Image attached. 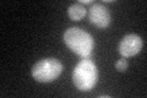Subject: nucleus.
<instances>
[{"label":"nucleus","instance_id":"nucleus-1","mask_svg":"<svg viewBox=\"0 0 147 98\" xmlns=\"http://www.w3.org/2000/svg\"><path fill=\"white\" fill-rule=\"evenodd\" d=\"M64 42L69 49L76 53L77 55H80L82 59L90 58L92 52H93L94 42L92 36L79 27L67 28L64 33Z\"/></svg>","mask_w":147,"mask_h":98},{"label":"nucleus","instance_id":"nucleus-2","mask_svg":"<svg viewBox=\"0 0 147 98\" xmlns=\"http://www.w3.org/2000/svg\"><path fill=\"white\" fill-rule=\"evenodd\" d=\"M98 80V71L96 64L88 58H84L76 65L72 72V82L80 91H91Z\"/></svg>","mask_w":147,"mask_h":98},{"label":"nucleus","instance_id":"nucleus-3","mask_svg":"<svg viewBox=\"0 0 147 98\" xmlns=\"http://www.w3.org/2000/svg\"><path fill=\"white\" fill-rule=\"evenodd\" d=\"M63 72V64L55 58H45L32 68V76L38 82H52Z\"/></svg>","mask_w":147,"mask_h":98},{"label":"nucleus","instance_id":"nucleus-4","mask_svg":"<svg viewBox=\"0 0 147 98\" xmlns=\"http://www.w3.org/2000/svg\"><path fill=\"white\" fill-rule=\"evenodd\" d=\"M88 18L98 28H107L110 23V12L103 4H92L88 9Z\"/></svg>","mask_w":147,"mask_h":98},{"label":"nucleus","instance_id":"nucleus-5","mask_svg":"<svg viewBox=\"0 0 147 98\" xmlns=\"http://www.w3.org/2000/svg\"><path fill=\"white\" fill-rule=\"evenodd\" d=\"M142 45H144V42L137 34H127L121 39L120 44H119V53L124 58L134 57L137 53H140Z\"/></svg>","mask_w":147,"mask_h":98},{"label":"nucleus","instance_id":"nucleus-6","mask_svg":"<svg viewBox=\"0 0 147 98\" xmlns=\"http://www.w3.org/2000/svg\"><path fill=\"white\" fill-rule=\"evenodd\" d=\"M67 14H69V16H70L71 20L80 21L81 18H84L86 15V9L84 5H81V4L77 3V4H74V5H71L67 9Z\"/></svg>","mask_w":147,"mask_h":98},{"label":"nucleus","instance_id":"nucleus-7","mask_svg":"<svg viewBox=\"0 0 147 98\" xmlns=\"http://www.w3.org/2000/svg\"><path fill=\"white\" fill-rule=\"evenodd\" d=\"M115 69L118 70L119 72L126 71V69H127V62H126V59H120V60H118V62L115 63Z\"/></svg>","mask_w":147,"mask_h":98},{"label":"nucleus","instance_id":"nucleus-8","mask_svg":"<svg viewBox=\"0 0 147 98\" xmlns=\"http://www.w3.org/2000/svg\"><path fill=\"white\" fill-rule=\"evenodd\" d=\"M79 4H81V5H85V4H92L91 0H80Z\"/></svg>","mask_w":147,"mask_h":98}]
</instances>
